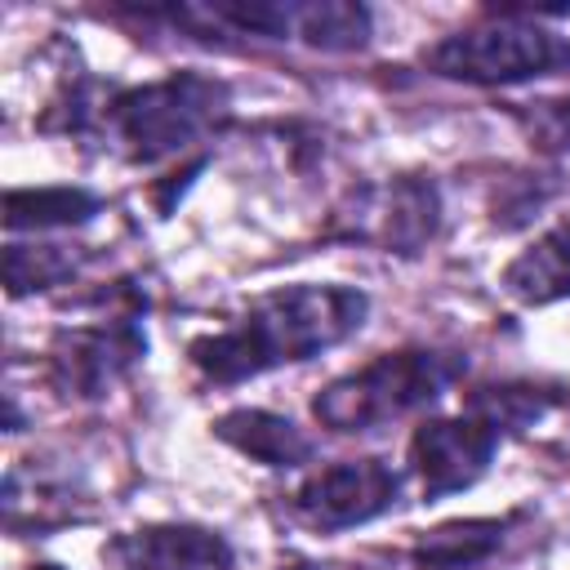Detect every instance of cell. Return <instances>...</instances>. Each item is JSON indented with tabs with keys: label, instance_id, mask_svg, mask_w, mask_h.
<instances>
[{
	"label": "cell",
	"instance_id": "cell-1",
	"mask_svg": "<svg viewBox=\"0 0 570 570\" xmlns=\"http://www.w3.org/2000/svg\"><path fill=\"white\" fill-rule=\"evenodd\" d=\"M370 316V294L334 281L276 285L249 307L200 338L187 343V361L205 383H245L281 365H303L338 343H347Z\"/></svg>",
	"mask_w": 570,
	"mask_h": 570
},
{
	"label": "cell",
	"instance_id": "cell-2",
	"mask_svg": "<svg viewBox=\"0 0 570 570\" xmlns=\"http://www.w3.org/2000/svg\"><path fill=\"white\" fill-rule=\"evenodd\" d=\"M232 111L227 80L209 71H169L160 80L107 94L98 129L129 165H160L205 142Z\"/></svg>",
	"mask_w": 570,
	"mask_h": 570
},
{
	"label": "cell",
	"instance_id": "cell-3",
	"mask_svg": "<svg viewBox=\"0 0 570 570\" xmlns=\"http://www.w3.org/2000/svg\"><path fill=\"white\" fill-rule=\"evenodd\" d=\"M468 374L463 352L445 347H396L330 379L312 396V419L338 436L379 432L428 405H436Z\"/></svg>",
	"mask_w": 570,
	"mask_h": 570
},
{
	"label": "cell",
	"instance_id": "cell-4",
	"mask_svg": "<svg viewBox=\"0 0 570 570\" xmlns=\"http://www.w3.org/2000/svg\"><path fill=\"white\" fill-rule=\"evenodd\" d=\"M419 62L441 80L503 89V85H525L539 76L570 71V36L525 13H490L472 27H459L432 40L419 53Z\"/></svg>",
	"mask_w": 570,
	"mask_h": 570
},
{
	"label": "cell",
	"instance_id": "cell-5",
	"mask_svg": "<svg viewBox=\"0 0 570 570\" xmlns=\"http://www.w3.org/2000/svg\"><path fill=\"white\" fill-rule=\"evenodd\" d=\"M142 356H147V334H142L138 303H129V307H116V312L102 316V321L58 330V338L49 343L45 379H49V387H53L58 396L98 401V396H107Z\"/></svg>",
	"mask_w": 570,
	"mask_h": 570
},
{
	"label": "cell",
	"instance_id": "cell-6",
	"mask_svg": "<svg viewBox=\"0 0 570 570\" xmlns=\"http://www.w3.org/2000/svg\"><path fill=\"white\" fill-rule=\"evenodd\" d=\"M401 499V472L387 459H338L312 468L289 490V517L312 534H343L387 517Z\"/></svg>",
	"mask_w": 570,
	"mask_h": 570
},
{
	"label": "cell",
	"instance_id": "cell-7",
	"mask_svg": "<svg viewBox=\"0 0 570 570\" xmlns=\"http://www.w3.org/2000/svg\"><path fill=\"white\" fill-rule=\"evenodd\" d=\"M338 236L374 245L383 254H419L441 227V191L432 178L396 174L387 183H365L334 214Z\"/></svg>",
	"mask_w": 570,
	"mask_h": 570
},
{
	"label": "cell",
	"instance_id": "cell-8",
	"mask_svg": "<svg viewBox=\"0 0 570 570\" xmlns=\"http://www.w3.org/2000/svg\"><path fill=\"white\" fill-rule=\"evenodd\" d=\"M499 441H503V432L476 410L423 419L405 445V468H410L423 503L472 490L490 472Z\"/></svg>",
	"mask_w": 570,
	"mask_h": 570
},
{
	"label": "cell",
	"instance_id": "cell-9",
	"mask_svg": "<svg viewBox=\"0 0 570 570\" xmlns=\"http://www.w3.org/2000/svg\"><path fill=\"white\" fill-rule=\"evenodd\" d=\"M102 570H232L236 548L227 534L191 521H147L111 534L98 548Z\"/></svg>",
	"mask_w": 570,
	"mask_h": 570
},
{
	"label": "cell",
	"instance_id": "cell-10",
	"mask_svg": "<svg viewBox=\"0 0 570 570\" xmlns=\"http://www.w3.org/2000/svg\"><path fill=\"white\" fill-rule=\"evenodd\" d=\"M209 428H214V436H218L223 445H232L240 459L263 463V468H272V472L303 468V463H312V454H316L312 436H307L294 419L272 414V410H258V405H236V410L218 414Z\"/></svg>",
	"mask_w": 570,
	"mask_h": 570
},
{
	"label": "cell",
	"instance_id": "cell-11",
	"mask_svg": "<svg viewBox=\"0 0 570 570\" xmlns=\"http://www.w3.org/2000/svg\"><path fill=\"white\" fill-rule=\"evenodd\" d=\"M503 294L521 307H548L570 298V214L534 236L499 276Z\"/></svg>",
	"mask_w": 570,
	"mask_h": 570
},
{
	"label": "cell",
	"instance_id": "cell-12",
	"mask_svg": "<svg viewBox=\"0 0 570 570\" xmlns=\"http://www.w3.org/2000/svg\"><path fill=\"white\" fill-rule=\"evenodd\" d=\"M508 517H459L423 530L410 548L414 570H472L490 561L508 539Z\"/></svg>",
	"mask_w": 570,
	"mask_h": 570
},
{
	"label": "cell",
	"instance_id": "cell-13",
	"mask_svg": "<svg viewBox=\"0 0 570 570\" xmlns=\"http://www.w3.org/2000/svg\"><path fill=\"white\" fill-rule=\"evenodd\" d=\"M102 209V196L89 187H13L4 196V227L9 232H49V227H76L89 223Z\"/></svg>",
	"mask_w": 570,
	"mask_h": 570
},
{
	"label": "cell",
	"instance_id": "cell-14",
	"mask_svg": "<svg viewBox=\"0 0 570 570\" xmlns=\"http://www.w3.org/2000/svg\"><path fill=\"white\" fill-rule=\"evenodd\" d=\"M374 31V13L352 0H312L294 4V40L325 49V53H352L365 49Z\"/></svg>",
	"mask_w": 570,
	"mask_h": 570
},
{
	"label": "cell",
	"instance_id": "cell-15",
	"mask_svg": "<svg viewBox=\"0 0 570 570\" xmlns=\"http://www.w3.org/2000/svg\"><path fill=\"white\" fill-rule=\"evenodd\" d=\"M85 254L76 245H58V240H45V245H22V240H9L4 245V285H9V298H22L31 289H53L62 281H71L80 272Z\"/></svg>",
	"mask_w": 570,
	"mask_h": 570
},
{
	"label": "cell",
	"instance_id": "cell-16",
	"mask_svg": "<svg viewBox=\"0 0 570 570\" xmlns=\"http://www.w3.org/2000/svg\"><path fill=\"white\" fill-rule=\"evenodd\" d=\"M552 396L543 387H525V383H499V387H481L468 396V410L485 414L499 432H517V428H530L548 414Z\"/></svg>",
	"mask_w": 570,
	"mask_h": 570
},
{
	"label": "cell",
	"instance_id": "cell-17",
	"mask_svg": "<svg viewBox=\"0 0 570 570\" xmlns=\"http://www.w3.org/2000/svg\"><path fill=\"white\" fill-rule=\"evenodd\" d=\"M548 107H552V120H557V125L570 134V102H548Z\"/></svg>",
	"mask_w": 570,
	"mask_h": 570
},
{
	"label": "cell",
	"instance_id": "cell-18",
	"mask_svg": "<svg viewBox=\"0 0 570 570\" xmlns=\"http://www.w3.org/2000/svg\"><path fill=\"white\" fill-rule=\"evenodd\" d=\"M281 570H316V566H281Z\"/></svg>",
	"mask_w": 570,
	"mask_h": 570
},
{
	"label": "cell",
	"instance_id": "cell-19",
	"mask_svg": "<svg viewBox=\"0 0 570 570\" xmlns=\"http://www.w3.org/2000/svg\"><path fill=\"white\" fill-rule=\"evenodd\" d=\"M31 570H58V566H31Z\"/></svg>",
	"mask_w": 570,
	"mask_h": 570
}]
</instances>
